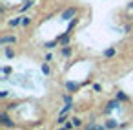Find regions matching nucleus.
I'll return each mask as SVG.
<instances>
[{"instance_id":"21","label":"nucleus","mask_w":133,"mask_h":130,"mask_svg":"<svg viewBox=\"0 0 133 130\" xmlns=\"http://www.w3.org/2000/svg\"><path fill=\"white\" fill-rule=\"evenodd\" d=\"M77 22H78V20H77V19H75V20H71V22H69V29H73V28H75V26H77Z\"/></svg>"},{"instance_id":"9","label":"nucleus","mask_w":133,"mask_h":130,"mask_svg":"<svg viewBox=\"0 0 133 130\" xmlns=\"http://www.w3.org/2000/svg\"><path fill=\"white\" fill-rule=\"evenodd\" d=\"M33 6V0H26V2H24V6L20 8V11H26V9H29Z\"/></svg>"},{"instance_id":"24","label":"nucleus","mask_w":133,"mask_h":130,"mask_svg":"<svg viewBox=\"0 0 133 130\" xmlns=\"http://www.w3.org/2000/svg\"><path fill=\"white\" fill-rule=\"evenodd\" d=\"M128 8H129V9H133V2H129V4H128Z\"/></svg>"},{"instance_id":"22","label":"nucleus","mask_w":133,"mask_h":130,"mask_svg":"<svg viewBox=\"0 0 133 130\" xmlns=\"http://www.w3.org/2000/svg\"><path fill=\"white\" fill-rule=\"evenodd\" d=\"M64 101H66L68 104H71V95H64Z\"/></svg>"},{"instance_id":"6","label":"nucleus","mask_w":133,"mask_h":130,"mask_svg":"<svg viewBox=\"0 0 133 130\" xmlns=\"http://www.w3.org/2000/svg\"><path fill=\"white\" fill-rule=\"evenodd\" d=\"M66 88H68L69 92H77V90H78V84L73 82V81H68V82H66Z\"/></svg>"},{"instance_id":"17","label":"nucleus","mask_w":133,"mask_h":130,"mask_svg":"<svg viewBox=\"0 0 133 130\" xmlns=\"http://www.w3.org/2000/svg\"><path fill=\"white\" fill-rule=\"evenodd\" d=\"M22 24H24V26H29V24H31V19H29V17H22Z\"/></svg>"},{"instance_id":"10","label":"nucleus","mask_w":133,"mask_h":130,"mask_svg":"<svg viewBox=\"0 0 133 130\" xmlns=\"http://www.w3.org/2000/svg\"><path fill=\"white\" fill-rule=\"evenodd\" d=\"M4 53H6V57H8V59H13V57H15L13 48H6V51H4Z\"/></svg>"},{"instance_id":"23","label":"nucleus","mask_w":133,"mask_h":130,"mask_svg":"<svg viewBox=\"0 0 133 130\" xmlns=\"http://www.w3.org/2000/svg\"><path fill=\"white\" fill-rule=\"evenodd\" d=\"M2 72H4V73H9V72H11V68H9V66H4V68H2Z\"/></svg>"},{"instance_id":"12","label":"nucleus","mask_w":133,"mask_h":130,"mask_svg":"<svg viewBox=\"0 0 133 130\" xmlns=\"http://www.w3.org/2000/svg\"><path fill=\"white\" fill-rule=\"evenodd\" d=\"M117 99H118V101H128V95H126L124 92H117Z\"/></svg>"},{"instance_id":"7","label":"nucleus","mask_w":133,"mask_h":130,"mask_svg":"<svg viewBox=\"0 0 133 130\" xmlns=\"http://www.w3.org/2000/svg\"><path fill=\"white\" fill-rule=\"evenodd\" d=\"M117 126H120L117 119H108L106 121V128H117Z\"/></svg>"},{"instance_id":"18","label":"nucleus","mask_w":133,"mask_h":130,"mask_svg":"<svg viewBox=\"0 0 133 130\" xmlns=\"http://www.w3.org/2000/svg\"><path fill=\"white\" fill-rule=\"evenodd\" d=\"M71 121H73V125H75V126H82V121H80L78 117H73Z\"/></svg>"},{"instance_id":"16","label":"nucleus","mask_w":133,"mask_h":130,"mask_svg":"<svg viewBox=\"0 0 133 130\" xmlns=\"http://www.w3.org/2000/svg\"><path fill=\"white\" fill-rule=\"evenodd\" d=\"M57 123H58V125H64V123H66V115H64V114H60V115H58V119H57Z\"/></svg>"},{"instance_id":"15","label":"nucleus","mask_w":133,"mask_h":130,"mask_svg":"<svg viewBox=\"0 0 133 130\" xmlns=\"http://www.w3.org/2000/svg\"><path fill=\"white\" fill-rule=\"evenodd\" d=\"M71 106H73V104H68V103H66V106H64V108L60 110V114H68V112L71 110Z\"/></svg>"},{"instance_id":"8","label":"nucleus","mask_w":133,"mask_h":130,"mask_svg":"<svg viewBox=\"0 0 133 130\" xmlns=\"http://www.w3.org/2000/svg\"><path fill=\"white\" fill-rule=\"evenodd\" d=\"M18 24H22V17H15L9 20V26H18Z\"/></svg>"},{"instance_id":"11","label":"nucleus","mask_w":133,"mask_h":130,"mask_svg":"<svg viewBox=\"0 0 133 130\" xmlns=\"http://www.w3.org/2000/svg\"><path fill=\"white\" fill-rule=\"evenodd\" d=\"M62 55H64V57H69V55H71V48H69V46H64V48H62Z\"/></svg>"},{"instance_id":"13","label":"nucleus","mask_w":133,"mask_h":130,"mask_svg":"<svg viewBox=\"0 0 133 130\" xmlns=\"http://www.w3.org/2000/svg\"><path fill=\"white\" fill-rule=\"evenodd\" d=\"M115 51H117L115 48H109V50H106V51H104V55H106V57H113V55H115Z\"/></svg>"},{"instance_id":"5","label":"nucleus","mask_w":133,"mask_h":130,"mask_svg":"<svg viewBox=\"0 0 133 130\" xmlns=\"http://www.w3.org/2000/svg\"><path fill=\"white\" fill-rule=\"evenodd\" d=\"M57 40H58L60 44H68V42H69V31H66V33L60 35V37H57Z\"/></svg>"},{"instance_id":"2","label":"nucleus","mask_w":133,"mask_h":130,"mask_svg":"<svg viewBox=\"0 0 133 130\" xmlns=\"http://www.w3.org/2000/svg\"><path fill=\"white\" fill-rule=\"evenodd\" d=\"M75 15H77V9L75 8H69V9H66L62 13V19L64 20H71V19H75Z\"/></svg>"},{"instance_id":"1","label":"nucleus","mask_w":133,"mask_h":130,"mask_svg":"<svg viewBox=\"0 0 133 130\" xmlns=\"http://www.w3.org/2000/svg\"><path fill=\"white\" fill-rule=\"evenodd\" d=\"M0 123H2L4 126H8V128H15V123H11V121H9L8 112H0Z\"/></svg>"},{"instance_id":"3","label":"nucleus","mask_w":133,"mask_h":130,"mask_svg":"<svg viewBox=\"0 0 133 130\" xmlns=\"http://www.w3.org/2000/svg\"><path fill=\"white\" fill-rule=\"evenodd\" d=\"M118 106H120V101H118V99H113V101H109V103H108V106H106V110H104V112H106V114H109L111 110H115V108H118Z\"/></svg>"},{"instance_id":"4","label":"nucleus","mask_w":133,"mask_h":130,"mask_svg":"<svg viewBox=\"0 0 133 130\" xmlns=\"http://www.w3.org/2000/svg\"><path fill=\"white\" fill-rule=\"evenodd\" d=\"M15 44L17 42V37H11V35H8V37H2V39H0V44H2V46H6V44Z\"/></svg>"},{"instance_id":"14","label":"nucleus","mask_w":133,"mask_h":130,"mask_svg":"<svg viewBox=\"0 0 133 130\" xmlns=\"http://www.w3.org/2000/svg\"><path fill=\"white\" fill-rule=\"evenodd\" d=\"M40 70H42V73H44V75H49V72H51V70H49V66H48L46 62L42 64V68H40Z\"/></svg>"},{"instance_id":"20","label":"nucleus","mask_w":133,"mask_h":130,"mask_svg":"<svg viewBox=\"0 0 133 130\" xmlns=\"http://www.w3.org/2000/svg\"><path fill=\"white\" fill-rule=\"evenodd\" d=\"M73 126H75L73 121H66V123H64V128H73Z\"/></svg>"},{"instance_id":"19","label":"nucleus","mask_w":133,"mask_h":130,"mask_svg":"<svg viewBox=\"0 0 133 130\" xmlns=\"http://www.w3.org/2000/svg\"><path fill=\"white\" fill-rule=\"evenodd\" d=\"M55 44H58V40H55V42H46L44 48H55Z\"/></svg>"}]
</instances>
